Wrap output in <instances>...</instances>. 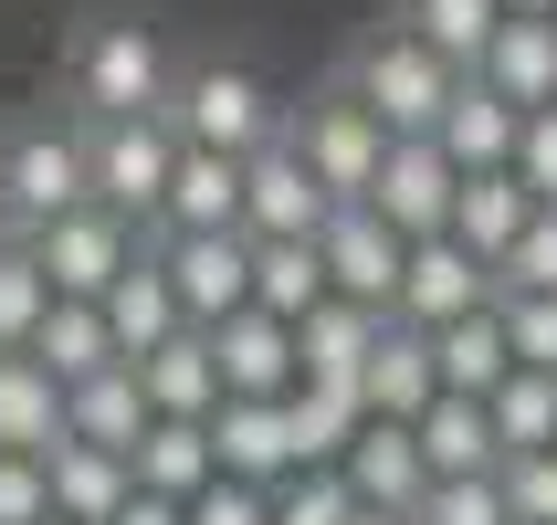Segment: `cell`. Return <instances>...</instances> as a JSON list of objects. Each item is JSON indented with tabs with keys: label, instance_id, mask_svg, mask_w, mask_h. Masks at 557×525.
<instances>
[{
	"label": "cell",
	"instance_id": "obj_47",
	"mask_svg": "<svg viewBox=\"0 0 557 525\" xmlns=\"http://www.w3.org/2000/svg\"><path fill=\"white\" fill-rule=\"evenodd\" d=\"M42 525H74V515H42Z\"/></svg>",
	"mask_w": 557,
	"mask_h": 525
},
{
	"label": "cell",
	"instance_id": "obj_6",
	"mask_svg": "<svg viewBox=\"0 0 557 525\" xmlns=\"http://www.w3.org/2000/svg\"><path fill=\"white\" fill-rule=\"evenodd\" d=\"M295 137V158L315 168V189L326 200H369V179H379V158H389V126L358 105V95H326V105H306V126H284Z\"/></svg>",
	"mask_w": 557,
	"mask_h": 525
},
{
	"label": "cell",
	"instance_id": "obj_13",
	"mask_svg": "<svg viewBox=\"0 0 557 525\" xmlns=\"http://www.w3.org/2000/svg\"><path fill=\"white\" fill-rule=\"evenodd\" d=\"M200 337L221 358V400H284L295 389V326L284 315L243 305V315H221V326H200Z\"/></svg>",
	"mask_w": 557,
	"mask_h": 525
},
{
	"label": "cell",
	"instance_id": "obj_9",
	"mask_svg": "<svg viewBox=\"0 0 557 525\" xmlns=\"http://www.w3.org/2000/svg\"><path fill=\"white\" fill-rule=\"evenodd\" d=\"M158 274H169L189 326H221V315L252 305V242L243 232H169L158 242Z\"/></svg>",
	"mask_w": 557,
	"mask_h": 525
},
{
	"label": "cell",
	"instance_id": "obj_40",
	"mask_svg": "<svg viewBox=\"0 0 557 525\" xmlns=\"http://www.w3.org/2000/svg\"><path fill=\"white\" fill-rule=\"evenodd\" d=\"M495 484L516 504V525H557V452H505Z\"/></svg>",
	"mask_w": 557,
	"mask_h": 525
},
{
	"label": "cell",
	"instance_id": "obj_17",
	"mask_svg": "<svg viewBox=\"0 0 557 525\" xmlns=\"http://www.w3.org/2000/svg\"><path fill=\"white\" fill-rule=\"evenodd\" d=\"M473 74H484L505 105H557V11H505Z\"/></svg>",
	"mask_w": 557,
	"mask_h": 525
},
{
	"label": "cell",
	"instance_id": "obj_43",
	"mask_svg": "<svg viewBox=\"0 0 557 525\" xmlns=\"http://www.w3.org/2000/svg\"><path fill=\"white\" fill-rule=\"evenodd\" d=\"M189 525H263V495L252 484H200L189 495Z\"/></svg>",
	"mask_w": 557,
	"mask_h": 525
},
{
	"label": "cell",
	"instance_id": "obj_44",
	"mask_svg": "<svg viewBox=\"0 0 557 525\" xmlns=\"http://www.w3.org/2000/svg\"><path fill=\"white\" fill-rule=\"evenodd\" d=\"M106 525H189V504H169V495H126Z\"/></svg>",
	"mask_w": 557,
	"mask_h": 525
},
{
	"label": "cell",
	"instance_id": "obj_37",
	"mask_svg": "<svg viewBox=\"0 0 557 525\" xmlns=\"http://www.w3.org/2000/svg\"><path fill=\"white\" fill-rule=\"evenodd\" d=\"M410 525H516V504H505L495 473H442L432 495L410 504Z\"/></svg>",
	"mask_w": 557,
	"mask_h": 525
},
{
	"label": "cell",
	"instance_id": "obj_36",
	"mask_svg": "<svg viewBox=\"0 0 557 525\" xmlns=\"http://www.w3.org/2000/svg\"><path fill=\"white\" fill-rule=\"evenodd\" d=\"M42 315H53V274L32 263V242H0V347H32Z\"/></svg>",
	"mask_w": 557,
	"mask_h": 525
},
{
	"label": "cell",
	"instance_id": "obj_12",
	"mask_svg": "<svg viewBox=\"0 0 557 525\" xmlns=\"http://www.w3.org/2000/svg\"><path fill=\"white\" fill-rule=\"evenodd\" d=\"M400 252H410V242H400L379 211H358V200H347V211H326V232H315L326 295H347V305H379V315H389V295H400Z\"/></svg>",
	"mask_w": 557,
	"mask_h": 525
},
{
	"label": "cell",
	"instance_id": "obj_1",
	"mask_svg": "<svg viewBox=\"0 0 557 525\" xmlns=\"http://www.w3.org/2000/svg\"><path fill=\"white\" fill-rule=\"evenodd\" d=\"M169 137H180V148L252 158L263 137H284V105L263 95V74H243V63H200L189 85H169Z\"/></svg>",
	"mask_w": 557,
	"mask_h": 525
},
{
	"label": "cell",
	"instance_id": "obj_14",
	"mask_svg": "<svg viewBox=\"0 0 557 525\" xmlns=\"http://www.w3.org/2000/svg\"><path fill=\"white\" fill-rule=\"evenodd\" d=\"M211 463H221V484L274 495L284 473H295V421H284V400H221L211 410Z\"/></svg>",
	"mask_w": 557,
	"mask_h": 525
},
{
	"label": "cell",
	"instance_id": "obj_39",
	"mask_svg": "<svg viewBox=\"0 0 557 525\" xmlns=\"http://www.w3.org/2000/svg\"><path fill=\"white\" fill-rule=\"evenodd\" d=\"M516 368H557V295H495Z\"/></svg>",
	"mask_w": 557,
	"mask_h": 525
},
{
	"label": "cell",
	"instance_id": "obj_42",
	"mask_svg": "<svg viewBox=\"0 0 557 525\" xmlns=\"http://www.w3.org/2000/svg\"><path fill=\"white\" fill-rule=\"evenodd\" d=\"M53 515V473L42 452H0V525H42Z\"/></svg>",
	"mask_w": 557,
	"mask_h": 525
},
{
	"label": "cell",
	"instance_id": "obj_41",
	"mask_svg": "<svg viewBox=\"0 0 557 525\" xmlns=\"http://www.w3.org/2000/svg\"><path fill=\"white\" fill-rule=\"evenodd\" d=\"M516 179H527L536 211H557V105H527V126H516Z\"/></svg>",
	"mask_w": 557,
	"mask_h": 525
},
{
	"label": "cell",
	"instance_id": "obj_4",
	"mask_svg": "<svg viewBox=\"0 0 557 525\" xmlns=\"http://www.w3.org/2000/svg\"><path fill=\"white\" fill-rule=\"evenodd\" d=\"M85 168H95V200L116 221H158L169 168H180V137H169V116H95Z\"/></svg>",
	"mask_w": 557,
	"mask_h": 525
},
{
	"label": "cell",
	"instance_id": "obj_26",
	"mask_svg": "<svg viewBox=\"0 0 557 525\" xmlns=\"http://www.w3.org/2000/svg\"><path fill=\"white\" fill-rule=\"evenodd\" d=\"M527 221H536V200H527V179H516V168H473L463 200H453V242H463L473 263H505Z\"/></svg>",
	"mask_w": 557,
	"mask_h": 525
},
{
	"label": "cell",
	"instance_id": "obj_32",
	"mask_svg": "<svg viewBox=\"0 0 557 525\" xmlns=\"http://www.w3.org/2000/svg\"><path fill=\"white\" fill-rule=\"evenodd\" d=\"M484 421L505 452H557V368H505L484 389Z\"/></svg>",
	"mask_w": 557,
	"mask_h": 525
},
{
	"label": "cell",
	"instance_id": "obj_2",
	"mask_svg": "<svg viewBox=\"0 0 557 525\" xmlns=\"http://www.w3.org/2000/svg\"><path fill=\"white\" fill-rule=\"evenodd\" d=\"M95 200V168H85V137H63V126H32L0 148V221H11V242H32L42 221L85 211Z\"/></svg>",
	"mask_w": 557,
	"mask_h": 525
},
{
	"label": "cell",
	"instance_id": "obj_21",
	"mask_svg": "<svg viewBox=\"0 0 557 525\" xmlns=\"http://www.w3.org/2000/svg\"><path fill=\"white\" fill-rule=\"evenodd\" d=\"M95 305H106V326H116V358H148V347H169V337L189 326L180 295H169V274H158V242L137 252V263H126V274L106 284Z\"/></svg>",
	"mask_w": 557,
	"mask_h": 525
},
{
	"label": "cell",
	"instance_id": "obj_29",
	"mask_svg": "<svg viewBox=\"0 0 557 525\" xmlns=\"http://www.w3.org/2000/svg\"><path fill=\"white\" fill-rule=\"evenodd\" d=\"M32 358L74 389V378H95V368H116V326H106V305L95 295H53V315L32 326Z\"/></svg>",
	"mask_w": 557,
	"mask_h": 525
},
{
	"label": "cell",
	"instance_id": "obj_7",
	"mask_svg": "<svg viewBox=\"0 0 557 525\" xmlns=\"http://www.w3.org/2000/svg\"><path fill=\"white\" fill-rule=\"evenodd\" d=\"M326 189H315V168L295 158V137H263V148L243 158V242H315L326 232Z\"/></svg>",
	"mask_w": 557,
	"mask_h": 525
},
{
	"label": "cell",
	"instance_id": "obj_28",
	"mask_svg": "<svg viewBox=\"0 0 557 525\" xmlns=\"http://www.w3.org/2000/svg\"><path fill=\"white\" fill-rule=\"evenodd\" d=\"M284 421H295V473H306V463H337L347 441H358L369 400H358V378H295L284 389Z\"/></svg>",
	"mask_w": 557,
	"mask_h": 525
},
{
	"label": "cell",
	"instance_id": "obj_3",
	"mask_svg": "<svg viewBox=\"0 0 557 525\" xmlns=\"http://www.w3.org/2000/svg\"><path fill=\"white\" fill-rule=\"evenodd\" d=\"M453 85H463V74H453L432 42H410V32H379L369 53H358V85H347V95H358V105H369L389 137H432L442 105H453Z\"/></svg>",
	"mask_w": 557,
	"mask_h": 525
},
{
	"label": "cell",
	"instance_id": "obj_8",
	"mask_svg": "<svg viewBox=\"0 0 557 525\" xmlns=\"http://www.w3.org/2000/svg\"><path fill=\"white\" fill-rule=\"evenodd\" d=\"M137 252H148V242H137V221H116L106 200H85V211H63V221L32 232V263L53 274V295H106Z\"/></svg>",
	"mask_w": 557,
	"mask_h": 525
},
{
	"label": "cell",
	"instance_id": "obj_19",
	"mask_svg": "<svg viewBox=\"0 0 557 525\" xmlns=\"http://www.w3.org/2000/svg\"><path fill=\"white\" fill-rule=\"evenodd\" d=\"M358 400H369V421H421V410L442 400V378H432V337L421 326H379V347H369V368H358Z\"/></svg>",
	"mask_w": 557,
	"mask_h": 525
},
{
	"label": "cell",
	"instance_id": "obj_48",
	"mask_svg": "<svg viewBox=\"0 0 557 525\" xmlns=\"http://www.w3.org/2000/svg\"><path fill=\"white\" fill-rule=\"evenodd\" d=\"M0 242H11V221H0Z\"/></svg>",
	"mask_w": 557,
	"mask_h": 525
},
{
	"label": "cell",
	"instance_id": "obj_5",
	"mask_svg": "<svg viewBox=\"0 0 557 525\" xmlns=\"http://www.w3.org/2000/svg\"><path fill=\"white\" fill-rule=\"evenodd\" d=\"M453 200H463V168L432 137H389V158H379V179H369L358 211H379L400 242H432V232H453Z\"/></svg>",
	"mask_w": 557,
	"mask_h": 525
},
{
	"label": "cell",
	"instance_id": "obj_25",
	"mask_svg": "<svg viewBox=\"0 0 557 525\" xmlns=\"http://www.w3.org/2000/svg\"><path fill=\"white\" fill-rule=\"evenodd\" d=\"M126 473H137V495L189 504L200 484H221V463H211V421H148V432H137V452H126Z\"/></svg>",
	"mask_w": 557,
	"mask_h": 525
},
{
	"label": "cell",
	"instance_id": "obj_15",
	"mask_svg": "<svg viewBox=\"0 0 557 525\" xmlns=\"http://www.w3.org/2000/svg\"><path fill=\"white\" fill-rule=\"evenodd\" d=\"M347 495L358 504H389V515H410V504L432 495V463H421V432L410 421H358V441L337 452Z\"/></svg>",
	"mask_w": 557,
	"mask_h": 525
},
{
	"label": "cell",
	"instance_id": "obj_38",
	"mask_svg": "<svg viewBox=\"0 0 557 525\" xmlns=\"http://www.w3.org/2000/svg\"><path fill=\"white\" fill-rule=\"evenodd\" d=\"M495 295H557V211H536L516 232V252L495 263Z\"/></svg>",
	"mask_w": 557,
	"mask_h": 525
},
{
	"label": "cell",
	"instance_id": "obj_18",
	"mask_svg": "<svg viewBox=\"0 0 557 525\" xmlns=\"http://www.w3.org/2000/svg\"><path fill=\"white\" fill-rule=\"evenodd\" d=\"M169 232H243V158L180 148V168H169V200H158V242H169Z\"/></svg>",
	"mask_w": 557,
	"mask_h": 525
},
{
	"label": "cell",
	"instance_id": "obj_23",
	"mask_svg": "<svg viewBox=\"0 0 557 525\" xmlns=\"http://www.w3.org/2000/svg\"><path fill=\"white\" fill-rule=\"evenodd\" d=\"M63 441V378L32 347H0V452H53Z\"/></svg>",
	"mask_w": 557,
	"mask_h": 525
},
{
	"label": "cell",
	"instance_id": "obj_24",
	"mask_svg": "<svg viewBox=\"0 0 557 525\" xmlns=\"http://www.w3.org/2000/svg\"><path fill=\"white\" fill-rule=\"evenodd\" d=\"M158 410H148V389H137V368H95V378H74L63 389V432L74 441H106V452H137V432H148Z\"/></svg>",
	"mask_w": 557,
	"mask_h": 525
},
{
	"label": "cell",
	"instance_id": "obj_46",
	"mask_svg": "<svg viewBox=\"0 0 557 525\" xmlns=\"http://www.w3.org/2000/svg\"><path fill=\"white\" fill-rule=\"evenodd\" d=\"M505 11H557V0H505Z\"/></svg>",
	"mask_w": 557,
	"mask_h": 525
},
{
	"label": "cell",
	"instance_id": "obj_34",
	"mask_svg": "<svg viewBox=\"0 0 557 525\" xmlns=\"http://www.w3.org/2000/svg\"><path fill=\"white\" fill-rule=\"evenodd\" d=\"M252 305L284 315V326L326 305V263H315V242H252Z\"/></svg>",
	"mask_w": 557,
	"mask_h": 525
},
{
	"label": "cell",
	"instance_id": "obj_27",
	"mask_svg": "<svg viewBox=\"0 0 557 525\" xmlns=\"http://www.w3.org/2000/svg\"><path fill=\"white\" fill-rule=\"evenodd\" d=\"M389 315L379 305H347V295H326L315 315H295V378H358L369 368V347Z\"/></svg>",
	"mask_w": 557,
	"mask_h": 525
},
{
	"label": "cell",
	"instance_id": "obj_22",
	"mask_svg": "<svg viewBox=\"0 0 557 525\" xmlns=\"http://www.w3.org/2000/svg\"><path fill=\"white\" fill-rule=\"evenodd\" d=\"M42 473H53V515H74V525H106L126 495H137L126 452H106V441H74V432L42 452Z\"/></svg>",
	"mask_w": 557,
	"mask_h": 525
},
{
	"label": "cell",
	"instance_id": "obj_20",
	"mask_svg": "<svg viewBox=\"0 0 557 525\" xmlns=\"http://www.w3.org/2000/svg\"><path fill=\"white\" fill-rule=\"evenodd\" d=\"M126 368H137V389H148L158 421H211V410H221V358H211V337H200V326H180L169 347L126 358Z\"/></svg>",
	"mask_w": 557,
	"mask_h": 525
},
{
	"label": "cell",
	"instance_id": "obj_10",
	"mask_svg": "<svg viewBox=\"0 0 557 525\" xmlns=\"http://www.w3.org/2000/svg\"><path fill=\"white\" fill-rule=\"evenodd\" d=\"M473 305H495V263H473L453 232H432V242H410L400 252V295H389V315L400 326H453V315H473Z\"/></svg>",
	"mask_w": 557,
	"mask_h": 525
},
{
	"label": "cell",
	"instance_id": "obj_16",
	"mask_svg": "<svg viewBox=\"0 0 557 525\" xmlns=\"http://www.w3.org/2000/svg\"><path fill=\"white\" fill-rule=\"evenodd\" d=\"M516 126H527V105H505L484 74H463L453 85V105H442V126H432V148L453 158V168H516Z\"/></svg>",
	"mask_w": 557,
	"mask_h": 525
},
{
	"label": "cell",
	"instance_id": "obj_11",
	"mask_svg": "<svg viewBox=\"0 0 557 525\" xmlns=\"http://www.w3.org/2000/svg\"><path fill=\"white\" fill-rule=\"evenodd\" d=\"M85 105L95 116H169V53L148 22H106L85 42Z\"/></svg>",
	"mask_w": 557,
	"mask_h": 525
},
{
	"label": "cell",
	"instance_id": "obj_30",
	"mask_svg": "<svg viewBox=\"0 0 557 525\" xmlns=\"http://www.w3.org/2000/svg\"><path fill=\"white\" fill-rule=\"evenodd\" d=\"M505 368H516V347H505V315H495V305H473V315H453V326H432V378H442V389L484 400Z\"/></svg>",
	"mask_w": 557,
	"mask_h": 525
},
{
	"label": "cell",
	"instance_id": "obj_33",
	"mask_svg": "<svg viewBox=\"0 0 557 525\" xmlns=\"http://www.w3.org/2000/svg\"><path fill=\"white\" fill-rule=\"evenodd\" d=\"M495 22H505V0H410V42H432L453 74H473L484 63V42H495Z\"/></svg>",
	"mask_w": 557,
	"mask_h": 525
},
{
	"label": "cell",
	"instance_id": "obj_31",
	"mask_svg": "<svg viewBox=\"0 0 557 525\" xmlns=\"http://www.w3.org/2000/svg\"><path fill=\"white\" fill-rule=\"evenodd\" d=\"M410 432H421L432 484H442V473H495V463H505V441H495V421H484V400H463V389H442Z\"/></svg>",
	"mask_w": 557,
	"mask_h": 525
},
{
	"label": "cell",
	"instance_id": "obj_45",
	"mask_svg": "<svg viewBox=\"0 0 557 525\" xmlns=\"http://www.w3.org/2000/svg\"><path fill=\"white\" fill-rule=\"evenodd\" d=\"M347 525H410V515H389V504H358V515H347Z\"/></svg>",
	"mask_w": 557,
	"mask_h": 525
},
{
	"label": "cell",
	"instance_id": "obj_35",
	"mask_svg": "<svg viewBox=\"0 0 557 525\" xmlns=\"http://www.w3.org/2000/svg\"><path fill=\"white\" fill-rule=\"evenodd\" d=\"M347 515H358V495H347L337 463H306V473H284L274 495H263V525H347Z\"/></svg>",
	"mask_w": 557,
	"mask_h": 525
}]
</instances>
